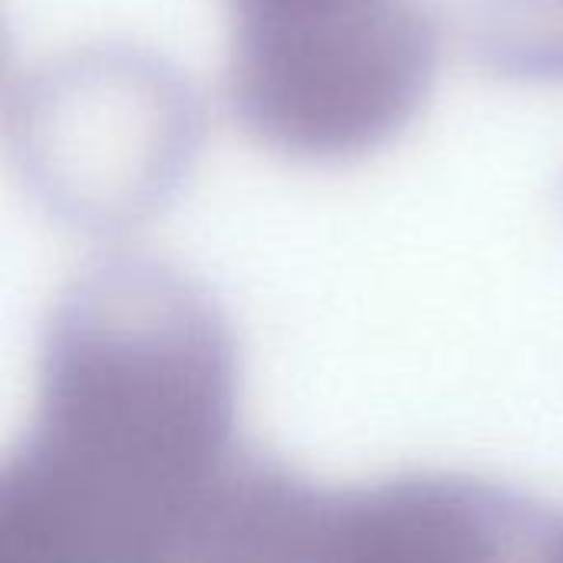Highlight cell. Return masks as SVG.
Masks as SVG:
<instances>
[{
  "instance_id": "1",
  "label": "cell",
  "mask_w": 563,
  "mask_h": 563,
  "mask_svg": "<svg viewBox=\"0 0 563 563\" xmlns=\"http://www.w3.org/2000/svg\"><path fill=\"white\" fill-rule=\"evenodd\" d=\"M247 472L218 307L165 264L102 261L46 323L36 412L0 482V563L214 554Z\"/></svg>"
},
{
  "instance_id": "2",
  "label": "cell",
  "mask_w": 563,
  "mask_h": 563,
  "mask_svg": "<svg viewBox=\"0 0 563 563\" xmlns=\"http://www.w3.org/2000/svg\"><path fill=\"white\" fill-rule=\"evenodd\" d=\"M224 96L271 152L350 162L422 109L439 63L426 0H228Z\"/></svg>"
},
{
  "instance_id": "3",
  "label": "cell",
  "mask_w": 563,
  "mask_h": 563,
  "mask_svg": "<svg viewBox=\"0 0 563 563\" xmlns=\"http://www.w3.org/2000/svg\"><path fill=\"white\" fill-rule=\"evenodd\" d=\"M16 119L26 178L49 211L86 231L125 228L155 211L198 142L188 86L135 53H79L40 69Z\"/></svg>"
},
{
  "instance_id": "4",
  "label": "cell",
  "mask_w": 563,
  "mask_h": 563,
  "mask_svg": "<svg viewBox=\"0 0 563 563\" xmlns=\"http://www.w3.org/2000/svg\"><path fill=\"white\" fill-rule=\"evenodd\" d=\"M558 531L518 495L478 482L412 478L323 495L287 478L267 558L495 561L525 554L528 544H544L551 558Z\"/></svg>"
}]
</instances>
